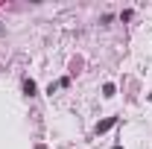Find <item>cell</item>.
Here are the masks:
<instances>
[{"label": "cell", "instance_id": "1", "mask_svg": "<svg viewBox=\"0 0 152 149\" xmlns=\"http://www.w3.org/2000/svg\"><path fill=\"white\" fill-rule=\"evenodd\" d=\"M23 88H26V93H35V82H32V79H26V82H23Z\"/></svg>", "mask_w": 152, "mask_h": 149}, {"label": "cell", "instance_id": "2", "mask_svg": "<svg viewBox=\"0 0 152 149\" xmlns=\"http://www.w3.org/2000/svg\"><path fill=\"white\" fill-rule=\"evenodd\" d=\"M111 123H114V120H105V123H99V126H96V131H105V129H111Z\"/></svg>", "mask_w": 152, "mask_h": 149}]
</instances>
